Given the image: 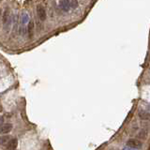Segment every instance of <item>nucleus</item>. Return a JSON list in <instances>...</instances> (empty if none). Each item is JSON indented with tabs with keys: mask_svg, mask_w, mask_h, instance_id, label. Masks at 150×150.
I'll list each match as a JSON object with an SVG mask.
<instances>
[{
	"mask_svg": "<svg viewBox=\"0 0 150 150\" xmlns=\"http://www.w3.org/2000/svg\"><path fill=\"white\" fill-rule=\"evenodd\" d=\"M37 14H38V17H39V19L41 20V21H45L46 19V11H45V8H44L43 6L41 5H39L37 7Z\"/></svg>",
	"mask_w": 150,
	"mask_h": 150,
	"instance_id": "obj_3",
	"label": "nucleus"
},
{
	"mask_svg": "<svg viewBox=\"0 0 150 150\" xmlns=\"http://www.w3.org/2000/svg\"><path fill=\"white\" fill-rule=\"evenodd\" d=\"M4 124V118L2 116H0V126Z\"/></svg>",
	"mask_w": 150,
	"mask_h": 150,
	"instance_id": "obj_12",
	"label": "nucleus"
},
{
	"mask_svg": "<svg viewBox=\"0 0 150 150\" xmlns=\"http://www.w3.org/2000/svg\"><path fill=\"white\" fill-rule=\"evenodd\" d=\"M11 138L8 135L1 136V137H0V144H2V145L7 144L8 142H10V140H11Z\"/></svg>",
	"mask_w": 150,
	"mask_h": 150,
	"instance_id": "obj_8",
	"label": "nucleus"
},
{
	"mask_svg": "<svg viewBox=\"0 0 150 150\" xmlns=\"http://www.w3.org/2000/svg\"><path fill=\"white\" fill-rule=\"evenodd\" d=\"M1 111H2V106L0 105V112H1Z\"/></svg>",
	"mask_w": 150,
	"mask_h": 150,
	"instance_id": "obj_15",
	"label": "nucleus"
},
{
	"mask_svg": "<svg viewBox=\"0 0 150 150\" xmlns=\"http://www.w3.org/2000/svg\"><path fill=\"white\" fill-rule=\"evenodd\" d=\"M138 116L142 120H148L149 119V113L145 110H140Z\"/></svg>",
	"mask_w": 150,
	"mask_h": 150,
	"instance_id": "obj_7",
	"label": "nucleus"
},
{
	"mask_svg": "<svg viewBox=\"0 0 150 150\" xmlns=\"http://www.w3.org/2000/svg\"><path fill=\"white\" fill-rule=\"evenodd\" d=\"M123 150H137V149H134V148H131V147H125V148H123Z\"/></svg>",
	"mask_w": 150,
	"mask_h": 150,
	"instance_id": "obj_13",
	"label": "nucleus"
},
{
	"mask_svg": "<svg viewBox=\"0 0 150 150\" xmlns=\"http://www.w3.org/2000/svg\"><path fill=\"white\" fill-rule=\"evenodd\" d=\"M27 30H28V36H29V38H32V36H33V30H34V23H33L32 21L29 22Z\"/></svg>",
	"mask_w": 150,
	"mask_h": 150,
	"instance_id": "obj_9",
	"label": "nucleus"
},
{
	"mask_svg": "<svg viewBox=\"0 0 150 150\" xmlns=\"http://www.w3.org/2000/svg\"><path fill=\"white\" fill-rule=\"evenodd\" d=\"M59 8L64 11H69L70 10V6H69V1H66V0H63V1H59L58 2Z\"/></svg>",
	"mask_w": 150,
	"mask_h": 150,
	"instance_id": "obj_6",
	"label": "nucleus"
},
{
	"mask_svg": "<svg viewBox=\"0 0 150 150\" xmlns=\"http://www.w3.org/2000/svg\"><path fill=\"white\" fill-rule=\"evenodd\" d=\"M12 130V124L11 123H7V124H3L0 126V134H7L11 132Z\"/></svg>",
	"mask_w": 150,
	"mask_h": 150,
	"instance_id": "obj_4",
	"label": "nucleus"
},
{
	"mask_svg": "<svg viewBox=\"0 0 150 150\" xmlns=\"http://www.w3.org/2000/svg\"><path fill=\"white\" fill-rule=\"evenodd\" d=\"M139 137L140 138H142V139H144L145 137H146V131H145V130H142V131H141L140 132V133H139Z\"/></svg>",
	"mask_w": 150,
	"mask_h": 150,
	"instance_id": "obj_11",
	"label": "nucleus"
},
{
	"mask_svg": "<svg viewBox=\"0 0 150 150\" xmlns=\"http://www.w3.org/2000/svg\"><path fill=\"white\" fill-rule=\"evenodd\" d=\"M69 6H70V8H77V6H78V2H77V1H69Z\"/></svg>",
	"mask_w": 150,
	"mask_h": 150,
	"instance_id": "obj_10",
	"label": "nucleus"
},
{
	"mask_svg": "<svg viewBox=\"0 0 150 150\" xmlns=\"http://www.w3.org/2000/svg\"><path fill=\"white\" fill-rule=\"evenodd\" d=\"M18 145V141L15 138H11L10 140V142L7 144V149L8 150H15Z\"/></svg>",
	"mask_w": 150,
	"mask_h": 150,
	"instance_id": "obj_5",
	"label": "nucleus"
},
{
	"mask_svg": "<svg viewBox=\"0 0 150 150\" xmlns=\"http://www.w3.org/2000/svg\"><path fill=\"white\" fill-rule=\"evenodd\" d=\"M1 14H2V11L0 10V19H1Z\"/></svg>",
	"mask_w": 150,
	"mask_h": 150,
	"instance_id": "obj_14",
	"label": "nucleus"
},
{
	"mask_svg": "<svg viewBox=\"0 0 150 150\" xmlns=\"http://www.w3.org/2000/svg\"><path fill=\"white\" fill-rule=\"evenodd\" d=\"M11 23V12L8 8H6V10L4 11L3 15H2V24H3V27L5 29V31H8V28H10Z\"/></svg>",
	"mask_w": 150,
	"mask_h": 150,
	"instance_id": "obj_1",
	"label": "nucleus"
},
{
	"mask_svg": "<svg viewBox=\"0 0 150 150\" xmlns=\"http://www.w3.org/2000/svg\"><path fill=\"white\" fill-rule=\"evenodd\" d=\"M142 145H143L142 142H140V141L137 139H130L127 142L128 147H131V148H134V149H139V148L142 147Z\"/></svg>",
	"mask_w": 150,
	"mask_h": 150,
	"instance_id": "obj_2",
	"label": "nucleus"
}]
</instances>
